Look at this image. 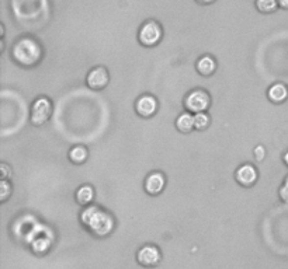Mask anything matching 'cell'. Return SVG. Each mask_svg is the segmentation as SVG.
Listing matches in <instances>:
<instances>
[{"label": "cell", "instance_id": "obj_15", "mask_svg": "<svg viewBox=\"0 0 288 269\" xmlns=\"http://www.w3.org/2000/svg\"><path fill=\"white\" fill-rule=\"evenodd\" d=\"M69 160L76 164V166H80V164H85L87 161V157H89V150L87 147H85L83 145H77L73 146L71 150H69Z\"/></svg>", "mask_w": 288, "mask_h": 269}, {"label": "cell", "instance_id": "obj_18", "mask_svg": "<svg viewBox=\"0 0 288 269\" xmlns=\"http://www.w3.org/2000/svg\"><path fill=\"white\" fill-rule=\"evenodd\" d=\"M211 124V118L207 112H200L194 115V128L197 131H205Z\"/></svg>", "mask_w": 288, "mask_h": 269}, {"label": "cell", "instance_id": "obj_12", "mask_svg": "<svg viewBox=\"0 0 288 269\" xmlns=\"http://www.w3.org/2000/svg\"><path fill=\"white\" fill-rule=\"evenodd\" d=\"M267 97L271 103L281 104L284 103L288 98V89L286 84L274 83L268 87L267 90Z\"/></svg>", "mask_w": 288, "mask_h": 269}, {"label": "cell", "instance_id": "obj_3", "mask_svg": "<svg viewBox=\"0 0 288 269\" xmlns=\"http://www.w3.org/2000/svg\"><path fill=\"white\" fill-rule=\"evenodd\" d=\"M163 37V28L160 25L159 21L146 20L139 28L138 41L141 45L146 48H153L156 46Z\"/></svg>", "mask_w": 288, "mask_h": 269}, {"label": "cell", "instance_id": "obj_19", "mask_svg": "<svg viewBox=\"0 0 288 269\" xmlns=\"http://www.w3.org/2000/svg\"><path fill=\"white\" fill-rule=\"evenodd\" d=\"M13 186L9 182V179H1L0 181V202H6L11 197Z\"/></svg>", "mask_w": 288, "mask_h": 269}, {"label": "cell", "instance_id": "obj_21", "mask_svg": "<svg viewBox=\"0 0 288 269\" xmlns=\"http://www.w3.org/2000/svg\"><path fill=\"white\" fill-rule=\"evenodd\" d=\"M280 198L284 201V202H288V177L286 178V181H284V184H283V186L280 188Z\"/></svg>", "mask_w": 288, "mask_h": 269}, {"label": "cell", "instance_id": "obj_7", "mask_svg": "<svg viewBox=\"0 0 288 269\" xmlns=\"http://www.w3.org/2000/svg\"><path fill=\"white\" fill-rule=\"evenodd\" d=\"M110 82V74L104 66H96L93 67L90 72L87 73L86 77V84L92 89V90H104L107 87V84Z\"/></svg>", "mask_w": 288, "mask_h": 269}, {"label": "cell", "instance_id": "obj_6", "mask_svg": "<svg viewBox=\"0 0 288 269\" xmlns=\"http://www.w3.org/2000/svg\"><path fill=\"white\" fill-rule=\"evenodd\" d=\"M137 261L144 268H155L162 261V252L156 246L146 244L142 246L137 252Z\"/></svg>", "mask_w": 288, "mask_h": 269}, {"label": "cell", "instance_id": "obj_23", "mask_svg": "<svg viewBox=\"0 0 288 269\" xmlns=\"http://www.w3.org/2000/svg\"><path fill=\"white\" fill-rule=\"evenodd\" d=\"M278 1V6L281 7V9H286L288 10V0H277Z\"/></svg>", "mask_w": 288, "mask_h": 269}, {"label": "cell", "instance_id": "obj_20", "mask_svg": "<svg viewBox=\"0 0 288 269\" xmlns=\"http://www.w3.org/2000/svg\"><path fill=\"white\" fill-rule=\"evenodd\" d=\"M253 153H255V158H256L257 161H263L264 157H266V149H264V146L259 145L255 147Z\"/></svg>", "mask_w": 288, "mask_h": 269}, {"label": "cell", "instance_id": "obj_16", "mask_svg": "<svg viewBox=\"0 0 288 269\" xmlns=\"http://www.w3.org/2000/svg\"><path fill=\"white\" fill-rule=\"evenodd\" d=\"M49 248H51V243H49L48 238L40 237L32 243V252L37 254V255H44V254H47V252L49 251Z\"/></svg>", "mask_w": 288, "mask_h": 269}, {"label": "cell", "instance_id": "obj_22", "mask_svg": "<svg viewBox=\"0 0 288 269\" xmlns=\"http://www.w3.org/2000/svg\"><path fill=\"white\" fill-rule=\"evenodd\" d=\"M10 167L7 166L6 163H1L0 164V171H1V179H7V177L10 174Z\"/></svg>", "mask_w": 288, "mask_h": 269}, {"label": "cell", "instance_id": "obj_1", "mask_svg": "<svg viewBox=\"0 0 288 269\" xmlns=\"http://www.w3.org/2000/svg\"><path fill=\"white\" fill-rule=\"evenodd\" d=\"M80 222L96 237H107L116 227V220L113 215L95 205L86 206L82 210Z\"/></svg>", "mask_w": 288, "mask_h": 269}, {"label": "cell", "instance_id": "obj_10", "mask_svg": "<svg viewBox=\"0 0 288 269\" xmlns=\"http://www.w3.org/2000/svg\"><path fill=\"white\" fill-rule=\"evenodd\" d=\"M166 186V177L160 171H153L146 176L145 182H144V188L146 191V194L150 197H158L163 192Z\"/></svg>", "mask_w": 288, "mask_h": 269}, {"label": "cell", "instance_id": "obj_25", "mask_svg": "<svg viewBox=\"0 0 288 269\" xmlns=\"http://www.w3.org/2000/svg\"><path fill=\"white\" fill-rule=\"evenodd\" d=\"M283 158H284V163H286V164L288 166V152L286 153V155H284V157H283Z\"/></svg>", "mask_w": 288, "mask_h": 269}, {"label": "cell", "instance_id": "obj_11", "mask_svg": "<svg viewBox=\"0 0 288 269\" xmlns=\"http://www.w3.org/2000/svg\"><path fill=\"white\" fill-rule=\"evenodd\" d=\"M195 69L203 77H210L216 70V61L211 55H204L195 63Z\"/></svg>", "mask_w": 288, "mask_h": 269}, {"label": "cell", "instance_id": "obj_4", "mask_svg": "<svg viewBox=\"0 0 288 269\" xmlns=\"http://www.w3.org/2000/svg\"><path fill=\"white\" fill-rule=\"evenodd\" d=\"M211 105V97L203 89H195L187 94L184 100V108L190 114H200L207 112Z\"/></svg>", "mask_w": 288, "mask_h": 269}, {"label": "cell", "instance_id": "obj_8", "mask_svg": "<svg viewBox=\"0 0 288 269\" xmlns=\"http://www.w3.org/2000/svg\"><path fill=\"white\" fill-rule=\"evenodd\" d=\"M236 182L243 188H252L259 179V171L253 164L245 163L239 168H236L235 173Z\"/></svg>", "mask_w": 288, "mask_h": 269}, {"label": "cell", "instance_id": "obj_13", "mask_svg": "<svg viewBox=\"0 0 288 269\" xmlns=\"http://www.w3.org/2000/svg\"><path fill=\"white\" fill-rule=\"evenodd\" d=\"M75 198L76 202L80 206H90L92 202L95 201V188L92 185H89V184L79 186L77 191H76Z\"/></svg>", "mask_w": 288, "mask_h": 269}, {"label": "cell", "instance_id": "obj_17", "mask_svg": "<svg viewBox=\"0 0 288 269\" xmlns=\"http://www.w3.org/2000/svg\"><path fill=\"white\" fill-rule=\"evenodd\" d=\"M255 4H256L257 10L264 13V14L273 13V11L277 10L278 7L277 0H256Z\"/></svg>", "mask_w": 288, "mask_h": 269}, {"label": "cell", "instance_id": "obj_9", "mask_svg": "<svg viewBox=\"0 0 288 269\" xmlns=\"http://www.w3.org/2000/svg\"><path fill=\"white\" fill-rule=\"evenodd\" d=\"M159 110V103L152 94H144L135 101V111L141 118H152Z\"/></svg>", "mask_w": 288, "mask_h": 269}, {"label": "cell", "instance_id": "obj_2", "mask_svg": "<svg viewBox=\"0 0 288 269\" xmlns=\"http://www.w3.org/2000/svg\"><path fill=\"white\" fill-rule=\"evenodd\" d=\"M43 48L31 37H23L13 46V59L24 67H31L41 61Z\"/></svg>", "mask_w": 288, "mask_h": 269}, {"label": "cell", "instance_id": "obj_24", "mask_svg": "<svg viewBox=\"0 0 288 269\" xmlns=\"http://www.w3.org/2000/svg\"><path fill=\"white\" fill-rule=\"evenodd\" d=\"M197 3H200V4H211L214 3L215 0H195Z\"/></svg>", "mask_w": 288, "mask_h": 269}, {"label": "cell", "instance_id": "obj_5", "mask_svg": "<svg viewBox=\"0 0 288 269\" xmlns=\"http://www.w3.org/2000/svg\"><path fill=\"white\" fill-rule=\"evenodd\" d=\"M52 114V101L48 97H38L31 105V124L35 126L44 125Z\"/></svg>", "mask_w": 288, "mask_h": 269}, {"label": "cell", "instance_id": "obj_14", "mask_svg": "<svg viewBox=\"0 0 288 269\" xmlns=\"http://www.w3.org/2000/svg\"><path fill=\"white\" fill-rule=\"evenodd\" d=\"M176 128L180 134H192L195 129L194 128V115H192L190 112H183L179 115L176 119Z\"/></svg>", "mask_w": 288, "mask_h": 269}]
</instances>
